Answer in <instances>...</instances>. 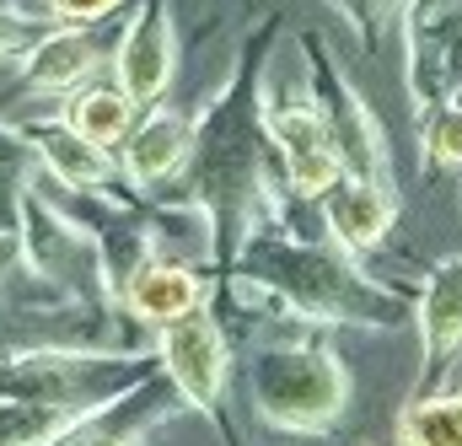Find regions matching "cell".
<instances>
[{
  "mask_svg": "<svg viewBox=\"0 0 462 446\" xmlns=\"http://www.w3.org/2000/svg\"><path fill=\"white\" fill-rule=\"evenodd\" d=\"M280 33H285V16L274 11L242 38L221 87L194 108V151H189L183 178L167 183V194H183L210 216V231H216L210 280L226 274L247 231L263 221V194H269V172H274L263 103H269V60H274Z\"/></svg>",
  "mask_w": 462,
  "mask_h": 446,
  "instance_id": "6da1fadb",
  "label": "cell"
},
{
  "mask_svg": "<svg viewBox=\"0 0 462 446\" xmlns=\"http://www.w3.org/2000/svg\"><path fill=\"white\" fill-rule=\"evenodd\" d=\"M226 274H242L247 285L269 291L291 318L318 323V329L393 334V329L414 323V291L376 280L328 231H296L285 221H258Z\"/></svg>",
  "mask_w": 462,
  "mask_h": 446,
  "instance_id": "7a4b0ae2",
  "label": "cell"
},
{
  "mask_svg": "<svg viewBox=\"0 0 462 446\" xmlns=\"http://www.w3.org/2000/svg\"><path fill=\"white\" fill-rule=\"evenodd\" d=\"M349 366L334 349V329L285 323L242 355V393L269 431L285 436H328L349 409Z\"/></svg>",
  "mask_w": 462,
  "mask_h": 446,
  "instance_id": "3957f363",
  "label": "cell"
},
{
  "mask_svg": "<svg viewBox=\"0 0 462 446\" xmlns=\"http://www.w3.org/2000/svg\"><path fill=\"white\" fill-rule=\"evenodd\" d=\"M162 376L156 349H76V344H49V349H22L0 360V398H27L60 414H87L103 409L140 382Z\"/></svg>",
  "mask_w": 462,
  "mask_h": 446,
  "instance_id": "277c9868",
  "label": "cell"
},
{
  "mask_svg": "<svg viewBox=\"0 0 462 446\" xmlns=\"http://www.w3.org/2000/svg\"><path fill=\"white\" fill-rule=\"evenodd\" d=\"M16 258L60 285L65 296H81V302H118L114 296V274H108V258H103V242L92 237V226L76 221L60 200H49L43 189H27L22 210H16Z\"/></svg>",
  "mask_w": 462,
  "mask_h": 446,
  "instance_id": "5b68a950",
  "label": "cell"
},
{
  "mask_svg": "<svg viewBox=\"0 0 462 446\" xmlns=\"http://www.w3.org/2000/svg\"><path fill=\"white\" fill-rule=\"evenodd\" d=\"M151 349L162 355V371L178 387V398L216 425L221 446H236V431H231V420H226L231 334H226V323H221V312H216V302H205V307L162 323V329H151Z\"/></svg>",
  "mask_w": 462,
  "mask_h": 446,
  "instance_id": "8992f818",
  "label": "cell"
},
{
  "mask_svg": "<svg viewBox=\"0 0 462 446\" xmlns=\"http://www.w3.org/2000/svg\"><path fill=\"white\" fill-rule=\"evenodd\" d=\"M301 49H307V54H301V60H307V92H312V103L323 108V118H328V135H334V145H339L345 172L398 183V178H393L387 129H382V118L371 113V103L360 98V87L345 76V65L328 54V43H323L318 33L301 38Z\"/></svg>",
  "mask_w": 462,
  "mask_h": 446,
  "instance_id": "52a82bcc",
  "label": "cell"
},
{
  "mask_svg": "<svg viewBox=\"0 0 462 446\" xmlns=\"http://www.w3.org/2000/svg\"><path fill=\"white\" fill-rule=\"evenodd\" d=\"M403 54H409V108L414 118L447 103L462 76V0H403Z\"/></svg>",
  "mask_w": 462,
  "mask_h": 446,
  "instance_id": "ba28073f",
  "label": "cell"
},
{
  "mask_svg": "<svg viewBox=\"0 0 462 446\" xmlns=\"http://www.w3.org/2000/svg\"><path fill=\"white\" fill-rule=\"evenodd\" d=\"M263 129H269V145L285 167V183L301 200H318L345 172L339 145L328 135V118L312 103V92H274L263 103Z\"/></svg>",
  "mask_w": 462,
  "mask_h": 446,
  "instance_id": "9c48e42d",
  "label": "cell"
},
{
  "mask_svg": "<svg viewBox=\"0 0 462 446\" xmlns=\"http://www.w3.org/2000/svg\"><path fill=\"white\" fill-rule=\"evenodd\" d=\"M114 81L140 103H167L178 81V22L172 0H140L114 38Z\"/></svg>",
  "mask_w": 462,
  "mask_h": 446,
  "instance_id": "30bf717a",
  "label": "cell"
},
{
  "mask_svg": "<svg viewBox=\"0 0 462 446\" xmlns=\"http://www.w3.org/2000/svg\"><path fill=\"white\" fill-rule=\"evenodd\" d=\"M183 409H189V404L178 398V387H172L167 371H162V376L140 382L134 393H124L114 404L76 414L70 425H60L43 446H145L162 425H172Z\"/></svg>",
  "mask_w": 462,
  "mask_h": 446,
  "instance_id": "8fae6325",
  "label": "cell"
},
{
  "mask_svg": "<svg viewBox=\"0 0 462 446\" xmlns=\"http://www.w3.org/2000/svg\"><path fill=\"white\" fill-rule=\"evenodd\" d=\"M103 60H114V43L103 38V27H70L54 22L22 60H16V81L11 98H70L76 87H87Z\"/></svg>",
  "mask_w": 462,
  "mask_h": 446,
  "instance_id": "7c38bea8",
  "label": "cell"
},
{
  "mask_svg": "<svg viewBox=\"0 0 462 446\" xmlns=\"http://www.w3.org/2000/svg\"><path fill=\"white\" fill-rule=\"evenodd\" d=\"M414 334H420V376L414 393H436L462 355V253H447L414 285Z\"/></svg>",
  "mask_w": 462,
  "mask_h": 446,
  "instance_id": "4fadbf2b",
  "label": "cell"
},
{
  "mask_svg": "<svg viewBox=\"0 0 462 446\" xmlns=\"http://www.w3.org/2000/svg\"><path fill=\"white\" fill-rule=\"evenodd\" d=\"M189 151H194V113L172 108V103H151V108H140L134 129L118 140V178L140 194H156L183 178Z\"/></svg>",
  "mask_w": 462,
  "mask_h": 446,
  "instance_id": "5bb4252c",
  "label": "cell"
},
{
  "mask_svg": "<svg viewBox=\"0 0 462 446\" xmlns=\"http://www.w3.org/2000/svg\"><path fill=\"white\" fill-rule=\"evenodd\" d=\"M318 221L323 231L349 247L355 258L376 253L387 242V231L398 226V183L382 178H360V172H339L323 194H318Z\"/></svg>",
  "mask_w": 462,
  "mask_h": 446,
  "instance_id": "9a60e30c",
  "label": "cell"
},
{
  "mask_svg": "<svg viewBox=\"0 0 462 446\" xmlns=\"http://www.w3.org/2000/svg\"><path fill=\"white\" fill-rule=\"evenodd\" d=\"M216 291L210 274H199V264L189 258H167V253H151L145 264H134L118 285V307L140 323V329H162L194 307H205Z\"/></svg>",
  "mask_w": 462,
  "mask_h": 446,
  "instance_id": "2e32d148",
  "label": "cell"
},
{
  "mask_svg": "<svg viewBox=\"0 0 462 446\" xmlns=\"http://www.w3.org/2000/svg\"><path fill=\"white\" fill-rule=\"evenodd\" d=\"M22 129H27V140L43 162V178H54L60 194H87V189L118 183V151L76 135L60 113L54 118H22Z\"/></svg>",
  "mask_w": 462,
  "mask_h": 446,
  "instance_id": "e0dca14e",
  "label": "cell"
},
{
  "mask_svg": "<svg viewBox=\"0 0 462 446\" xmlns=\"http://www.w3.org/2000/svg\"><path fill=\"white\" fill-rule=\"evenodd\" d=\"M60 118L76 129V135H87V140H97V145H114L134 129V118H140V103L118 87L114 76L108 81H87V87H76L70 98H60Z\"/></svg>",
  "mask_w": 462,
  "mask_h": 446,
  "instance_id": "ac0fdd59",
  "label": "cell"
},
{
  "mask_svg": "<svg viewBox=\"0 0 462 446\" xmlns=\"http://www.w3.org/2000/svg\"><path fill=\"white\" fill-rule=\"evenodd\" d=\"M398 446H462V387H436L414 393L398 420H393Z\"/></svg>",
  "mask_w": 462,
  "mask_h": 446,
  "instance_id": "d6986e66",
  "label": "cell"
},
{
  "mask_svg": "<svg viewBox=\"0 0 462 446\" xmlns=\"http://www.w3.org/2000/svg\"><path fill=\"white\" fill-rule=\"evenodd\" d=\"M38 178H43V162H38L27 129L0 113V226L5 231H16V210H22L27 189H38Z\"/></svg>",
  "mask_w": 462,
  "mask_h": 446,
  "instance_id": "ffe728a7",
  "label": "cell"
},
{
  "mask_svg": "<svg viewBox=\"0 0 462 446\" xmlns=\"http://www.w3.org/2000/svg\"><path fill=\"white\" fill-rule=\"evenodd\" d=\"M420 129V156L430 172H462V108L436 103L430 113L414 118Z\"/></svg>",
  "mask_w": 462,
  "mask_h": 446,
  "instance_id": "44dd1931",
  "label": "cell"
},
{
  "mask_svg": "<svg viewBox=\"0 0 462 446\" xmlns=\"http://www.w3.org/2000/svg\"><path fill=\"white\" fill-rule=\"evenodd\" d=\"M76 414L27 404V398H0V446H43L60 425H70Z\"/></svg>",
  "mask_w": 462,
  "mask_h": 446,
  "instance_id": "7402d4cb",
  "label": "cell"
},
{
  "mask_svg": "<svg viewBox=\"0 0 462 446\" xmlns=\"http://www.w3.org/2000/svg\"><path fill=\"white\" fill-rule=\"evenodd\" d=\"M323 5H334V11L345 16V27L355 33L360 49H371V43L387 33V22L403 11V0H323Z\"/></svg>",
  "mask_w": 462,
  "mask_h": 446,
  "instance_id": "603a6c76",
  "label": "cell"
},
{
  "mask_svg": "<svg viewBox=\"0 0 462 446\" xmlns=\"http://www.w3.org/2000/svg\"><path fill=\"white\" fill-rule=\"evenodd\" d=\"M54 22L43 11H22V5H0V65L5 60H22Z\"/></svg>",
  "mask_w": 462,
  "mask_h": 446,
  "instance_id": "cb8c5ba5",
  "label": "cell"
},
{
  "mask_svg": "<svg viewBox=\"0 0 462 446\" xmlns=\"http://www.w3.org/2000/svg\"><path fill=\"white\" fill-rule=\"evenodd\" d=\"M124 0H38V11L49 22H70V27H108Z\"/></svg>",
  "mask_w": 462,
  "mask_h": 446,
  "instance_id": "d4e9b609",
  "label": "cell"
},
{
  "mask_svg": "<svg viewBox=\"0 0 462 446\" xmlns=\"http://www.w3.org/2000/svg\"><path fill=\"white\" fill-rule=\"evenodd\" d=\"M447 103H452V108H462V76L452 81V92H447Z\"/></svg>",
  "mask_w": 462,
  "mask_h": 446,
  "instance_id": "484cf974",
  "label": "cell"
},
{
  "mask_svg": "<svg viewBox=\"0 0 462 446\" xmlns=\"http://www.w3.org/2000/svg\"><path fill=\"white\" fill-rule=\"evenodd\" d=\"M457 210H462V172H457Z\"/></svg>",
  "mask_w": 462,
  "mask_h": 446,
  "instance_id": "4316f807",
  "label": "cell"
},
{
  "mask_svg": "<svg viewBox=\"0 0 462 446\" xmlns=\"http://www.w3.org/2000/svg\"><path fill=\"white\" fill-rule=\"evenodd\" d=\"M0 5H16V0H0Z\"/></svg>",
  "mask_w": 462,
  "mask_h": 446,
  "instance_id": "83f0119b",
  "label": "cell"
},
{
  "mask_svg": "<svg viewBox=\"0 0 462 446\" xmlns=\"http://www.w3.org/2000/svg\"><path fill=\"white\" fill-rule=\"evenodd\" d=\"M0 280H5V264H0Z\"/></svg>",
  "mask_w": 462,
  "mask_h": 446,
  "instance_id": "f1b7e54d",
  "label": "cell"
},
{
  "mask_svg": "<svg viewBox=\"0 0 462 446\" xmlns=\"http://www.w3.org/2000/svg\"><path fill=\"white\" fill-rule=\"evenodd\" d=\"M360 446H376V441H360Z\"/></svg>",
  "mask_w": 462,
  "mask_h": 446,
  "instance_id": "f546056e",
  "label": "cell"
}]
</instances>
